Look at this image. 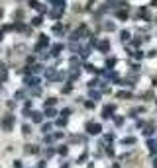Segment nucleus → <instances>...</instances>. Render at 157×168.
<instances>
[{
    "mask_svg": "<svg viewBox=\"0 0 157 168\" xmlns=\"http://www.w3.org/2000/svg\"><path fill=\"white\" fill-rule=\"evenodd\" d=\"M53 141H55V139H53V135H49V133H47L45 137H43V143H45V145H51Z\"/></svg>",
    "mask_w": 157,
    "mask_h": 168,
    "instance_id": "obj_41",
    "label": "nucleus"
},
{
    "mask_svg": "<svg viewBox=\"0 0 157 168\" xmlns=\"http://www.w3.org/2000/svg\"><path fill=\"white\" fill-rule=\"evenodd\" d=\"M2 39H4V31H2V29H0V41H2Z\"/></svg>",
    "mask_w": 157,
    "mask_h": 168,
    "instance_id": "obj_54",
    "label": "nucleus"
},
{
    "mask_svg": "<svg viewBox=\"0 0 157 168\" xmlns=\"http://www.w3.org/2000/svg\"><path fill=\"white\" fill-rule=\"evenodd\" d=\"M45 47H49V37L45 35V33H41L38 37V45H35V53H41Z\"/></svg>",
    "mask_w": 157,
    "mask_h": 168,
    "instance_id": "obj_3",
    "label": "nucleus"
},
{
    "mask_svg": "<svg viewBox=\"0 0 157 168\" xmlns=\"http://www.w3.org/2000/svg\"><path fill=\"white\" fill-rule=\"evenodd\" d=\"M28 4H29V8H33V10H38L39 6H41V2H38V0H28Z\"/></svg>",
    "mask_w": 157,
    "mask_h": 168,
    "instance_id": "obj_37",
    "label": "nucleus"
},
{
    "mask_svg": "<svg viewBox=\"0 0 157 168\" xmlns=\"http://www.w3.org/2000/svg\"><path fill=\"white\" fill-rule=\"evenodd\" d=\"M116 16H118L120 22H126V20H128V10H118V12H116Z\"/></svg>",
    "mask_w": 157,
    "mask_h": 168,
    "instance_id": "obj_22",
    "label": "nucleus"
},
{
    "mask_svg": "<svg viewBox=\"0 0 157 168\" xmlns=\"http://www.w3.org/2000/svg\"><path fill=\"white\" fill-rule=\"evenodd\" d=\"M61 168H69V164H63V166H61Z\"/></svg>",
    "mask_w": 157,
    "mask_h": 168,
    "instance_id": "obj_56",
    "label": "nucleus"
},
{
    "mask_svg": "<svg viewBox=\"0 0 157 168\" xmlns=\"http://www.w3.org/2000/svg\"><path fill=\"white\" fill-rule=\"evenodd\" d=\"M63 137H65V133H63V131H55V133H53V139H55V141L63 139Z\"/></svg>",
    "mask_w": 157,
    "mask_h": 168,
    "instance_id": "obj_45",
    "label": "nucleus"
},
{
    "mask_svg": "<svg viewBox=\"0 0 157 168\" xmlns=\"http://www.w3.org/2000/svg\"><path fill=\"white\" fill-rule=\"evenodd\" d=\"M132 45L136 47V49H138V47L142 45V39H132Z\"/></svg>",
    "mask_w": 157,
    "mask_h": 168,
    "instance_id": "obj_51",
    "label": "nucleus"
},
{
    "mask_svg": "<svg viewBox=\"0 0 157 168\" xmlns=\"http://www.w3.org/2000/svg\"><path fill=\"white\" fill-rule=\"evenodd\" d=\"M102 28H104V31H114L116 23L114 22H104V23H102Z\"/></svg>",
    "mask_w": 157,
    "mask_h": 168,
    "instance_id": "obj_23",
    "label": "nucleus"
},
{
    "mask_svg": "<svg viewBox=\"0 0 157 168\" xmlns=\"http://www.w3.org/2000/svg\"><path fill=\"white\" fill-rule=\"evenodd\" d=\"M38 12H39V14H47V6H45V4H41V6H39V8H38Z\"/></svg>",
    "mask_w": 157,
    "mask_h": 168,
    "instance_id": "obj_46",
    "label": "nucleus"
},
{
    "mask_svg": "<svg viewBox=\"0 0 157 168\" xmlns=\"http://www.w3.org/2000/svg\"><path fill=\"white\" fill-rule=\"evenodd\" d=\"M32 26H33V28H39V26H43V16H35V18L32 20Z\"/></svg>",
    "mask_w": 157,
    "mask_h": 168,
    "instance_id": "obj_24",
    "label": "nucleus"
},
{
    "mask_svg": "<svg viewBox=\"0 0 157 168\" xmlns=\"http://www.w3.org/2000/svg\"><path fill=\"white\" fill-rule=\"evenodd\" d=\"M69 66H71V70H79V66H81V59H79V57H71V59H69Z\"/></svg>",
    "mask_w": 157,
    "mask_h": 168,
    "instance_id": "obj_13",
    "label": "nucleus"
},
{
    "mask_svg": "<svg viewBox=\"0 0 157 168\" xmlns=\"http://www.w3.org/2000/svg\"><path fill=\"white\" fill-rule=\"evenodd\" d=\"M12 166H14V168H24V162H22V160H14Z\"/></svg>",
    "mask_w": 157,
    "mask_h": 168,
    "instance_id": "obj_49",
    "label": "nucleus"
},
{
    "mask_svg": "<svg viewBox=\"0 0 157 168\" xmlns=\"http://www.w3.org/2000/svg\"><path fill=\"white\" fill-rule=\"evenodd\" d=\"M45 70V66L41 65V63H35V65H32V75H39V72H43Z\"/></svg>",
    "mask_w": 157,
    "mask_h": 168,
    "instance_id": "obj_18",
    "label": "nucleus"
},
{
    "mask_svg": "<svg viewBox=\"0 0 157 168\" xmlns=\"http://www.w3.org/2000/svg\"><path fill=\"white\" fill-rule=\"evenodd\" d=\"M145 55H147V57H149V59H153V57H155V55H157V51H155V49H149V51H147V53H145Z\"/></svg>",
    "mask_w": 157,
    "mask_h": 168,
    "instance_id": "obj_50",
    "label": "nucleus"
},
{
    "mask_svg": "<svg viewBox=\"0 0 157 168\" xmlns=\"http://www.w3.org/2000/svg\"><path fill=\"white\" fill-rule=\"evenodd\" d=\"M16 31H20V33H29V31H32V28H29V26H26V23H22V22H16Z\"/></svg>",
    "mask_w": 157,
    "mask_h": 168,
    "instance_id": "obj_14",
    "label": "nucleus"
},
{
    "mask_svg": "<svg viewBox=\"0 0 157 168\" xmlns=\"http://www.w3.org/2000/svg\"><path fill=\"white\" fill-rule=\"evenodd\" d=\"M43 115L49 117V119H53V117L59 115V112H57V107H45V110H43Z\"/></svg>",
    "mask_w": 157,
    "mask_h": 168,
    "instance_id": "obj_12",
    "label": "nucleus"
},
{
    "mask_svg": "<svg viewBox=\"0 0 157 168\" xmlns=\"http://www.w3.org/2000/svg\"><path fill=\"white\" fill-rule=\"evenodd\" d=\"M55 104H57V98H47L45 100V107H55Z\"/></svg>",
    "mask_w": 157,
    "mask_h": 168,
    "instance_id": "obj_36",
    "label": "nucleus"
},
{
    "mask_svg": "<svg viewBox=\"0 0 157 168\" xmlns=\"http://www.w3.org/2000/svg\"><path fill=\"white\" fill-rule=\"evenodd\" d=\"M130 39H132V33H130L128 29H122V31H120V41H122V43H128Z\"/></svg>",
    "mask_w": 157,
    "mask_h": 168,
    "instance_id": "obj_15",
    "label": "nucleus"
},
{
    "mask_svg": "<svg viewBox=\"0 0 157 168\" xmlns=\"http://www.w3.org/2000/svg\"><path fill=\"white\" fill-rule=\"evenodd\" d=\"M88 98H91L92 102H98V100H100V92H96V90H91V92H88Z\"/></svg>",
    "mask_w": 157,
    "mask_h": 168,
    "instance_id": "obj_28",
    "label": "nucleus"
},
{
    "mask_svg": "<svg viewBox=\"0 0 157 168\" xmlns=\"http://www.w3.org/2000/svg\"><path fill=\"white\" fill-rule=\"evenodd\" d=\"M63 49H65V47H63V43H55V45H51V51H49V55H51V57H59Z\"/></svg>",
    "mask_w": 157,
    "mask_h": 168,
    "instance_id": "obj_7",
    "label": "nucleus"
},
{
    "mask_svg": "<svg viewBox=\"0 0 157 168\" xmlns=\"http://www.w3.org/2000/svg\"><path fill=\"white\" fill-rule=\"evenodd\" d=\"M6 106H8L10 110H14V107H16V100H8V102H6Z\"/></svg>",
    "mask_w": 157,
    "mask_h": 168,
    "instance_id": "obj_47",
    "label": "nucleus"
},
{
    "mask_svg": "<svg viewBox=\"0 0 157 168\" xmlns=\"http://www.w3.org/2000/svg\"><path fill=\"white\" fill-rule=\"evenodd\" d=\"M51 31L53 33H55V35H63V26H61V23H53V28H51Z\"/></svg>",
    "mask_w": 157,
    "mask_h": 168,
    "instance_id": "obj_20",
    "label": "nucleus"
},
{
    "mask_svg": "<svg viewBox=\"0 0 157 168\" xmlns=\"http://www.w3.org/2000/svg\"><path fill=\"white\" fill-rule=\"evenodd\" d=\"M71 113H73V110H71V107H63L61 112H59V115H61V117H69Z\"/></svg>",
    "mask_w": 157,
    "mask_h": 168,
    "instance_id": "obj_33",
    "label": "nucleus"
},
{
    "mask_svg": "<svg viewBox=\"0 0 157 168\" xmlns=\"http://www.w3.org/2000/svg\"><path fill=\"white\" fill-rule=\"evenodd\" d=\"M53 154H57V149H45V156L47 159H51Z\"/></svg>",
    "mask_w": 157,
    "mask_h": 168,
    "instance_id": "obj_42",
    "label": "nucleus"
},
{
    "mask_svg": "<svg viewBox=\"0 0 157 168\" xmlns=\"http://www.w3.org/2000/svg\"><path fill=\"white\" fill-rule=\"evenodd\" d=\"M153 168H157V159H153Z\"/></svg>",
    "mask_w": 157,
    "mask_h": 168,
    "instance_id": "obj_55",
    "label": "nucleus"
},
{
    "mask_svg": "<svg viewBox=\"0 0 157 168\" xmlns=\"http://www.w3.org/2000/svg\"><path fill=\"white\" fill-rule=\"evenodd\" d=\"M24 153L26 154H39V153H41V149H39L38 145H26L24 147Z\"/></svg>",
    "mask_w": 157,
    "mask_h": 168,
    "instance_id": "obj_11",
    "label": "nucleus"
},
{
    "mask_svg": "<svg viewBox=\"0 0 157 168\" xmlns=\"http://www.w3.org/2000/svg\"><path fill=\"white\" fill-rule=\"evenodd\" d=\"M39 82H41V80L38 78V76H28V78L24 80V84H26V88H33V86H39Z\"/></svg>",
    "mask_w": 157,
    "mask_h": 168,
    "instance_id": "obj_5",
    "label": "nucleus"
},
{
    "mask_svg": "<svg viewBox=\"0 0 157 168\" xmlns=\"http://www.w3.org/2000/svg\"><path fill=\"white\" fill-rule=\"evenodd\" d=\"M51 129H53V123H45V121L41 123V133H43V135L51 133Z\"/></svg>",
    "mask_w": 157,
    "mask_h": 168,
    "instance_id": "obj_19",
    "label": "nucleus"
},
{
    "mask_svg": "<svg viewBox=\"0 0 157 168\" xmlns=\"http://www.w3.org/2000/svg\"><path fill=\"white\" fill-rule=\"evenodd\" d=\"M114 125H116V127H120V125H124V117H120V115H116V117H114Z\"/></svg>",
    "mask_w": 157,
    "mask_h": 168,
    "instance_id": "obj_39",
    "label": "nucleus"
},
{
    "mask_svg": "<svg viewBox=\"0 0 157 168\" xmlns=\"http://www.w3.org/2000/svg\"><path fill=\"white\" fill-rule=\"evenodd\" d=\"M29 94H32V96H41L43 88H41V86H33V88H29Z\"/></svg>",
    "mask_w": 157,
    "mask_h": 168,
    "instance_id": "obj_26",
    "label": "nucleus"
},
{
    "mask_svg": "<svg viewBox=\"0 0 157 168\" xmlns=\"http://www.w3.org/2000/svg\"><path fill=\"white\" fill-rule=\"evenodd\" d=\"M153 133H155V127L153 125H145L143 127V135L145 137H153Z\"/></svg>",
    "mask_w": 157,
    "mask_h": 168,
    "instance_id": "obj_21",
    "label": "nucleus"
},
{
    "mask_svg": "<svg viewBox=\"0 0 157 168\" xmlns=\"http://www.w3.org/2000/svg\"><path fill=\"white\" fill-rule=\"evenodd\" d=\"M24 98H26V90H18V92L14 94V100H16V102H22Z\"/></svg>",
    "mask_w": 157,
    "mask_h": 168,
    "instance_id": "obj_27",
    "label": "nucleus"
},
{
    "mask_svg": "<svg viewBox=\"0 0 157 168\" xmlns=\"http://www.w3.org/2000/svg\"><path fill=\"white\" fill-rule=\"evenodd\" d=\"M71 90H73V82H71V80H69V82H65V86H63V88H61V92H63V94H69V92H71Z\"/></svg>",
    "mask_w": 157,
    "mask_h": 168,
    "instance_id": "obj_30",
    "label": "nucleus"
},
{
    "mask_svg": "<svg viewBox=\"0 0 157 168\" xmlns=\"http://www.w3.org/2000/svg\"><path fill=\"white\" fill-rule=\"evenodd\" d=\"M85 106L88 107V110H92V107H94V102H88V100H86V102H85Z\"/></svg>",
    "mask_w": 157,
    "mask_h": 168,
    "instance_id": "obj_52",
    "label": "nucleus"
},
{
    "mask_svg": "<svg viewBox=\"0 0 157 168\" xmlns=\"http://www.w3.org/2000/svg\"><path fill=\"white\" fill-rule=\"evenodd\" d=\"M98 84H102V82H100V80H98V78H92V80H91V82L86 84V86H88V88H96V86H98Z\"/></svg>",
    "mask_w": 157,
    "mask_h": 168,
    "instance_id": "obj_38",
    "label": "nucleus"
},
{
    "mask_svg": "<svg viewBox=\"0 0 157 168\" xmlns=\"http://www.w3.org/2000/svg\"><path fill=\"white\" fill-rule=\"evenodd\" d=\"M147 150H149L151 154L157 153V141H155V139H147Z\"/></svg>",
    "mask_w": 157,
    "mask_h": 168,
    "instance_id": "obj_16",
    "label": "nucleus"
},
{
    "mask_svg": "<svg viewBox=\"0 0 157 168\" xmlns=\"http://www.w3.org/2000/svg\"><path fill=\"white\" fill-rule=\"evenodd\" d=\"M130 55L136 57V59H143V51H139V49H138V51H133V53H130Z\"/></svg>",
    "mask_w": 157,
    "mask_h": 168,
    "instance_id": "obj_44",
    "label": "nucleus"
},
{
    "mask_svg": "<svg viewBox=\"0 0 157 168\" xmlns=\"http://www.w3.org/2000/svg\"><path fill=\"white\" fill-rule=\"evenodd\" d=\"M57 154H61V156H67V154H69V149H67V145H61L57 149Z\"/></svg>",
    "mask_w": 157,
    "mask_h": 168,
    "instance_id": "obj_34",
    "label": "nucleus"
},
{
    "mask_svg": "<svg viewBox=\"0 0 157 168\" xmlns=\"http://www.w3.org/2000/svg\"><path fill=\"white\" fill-rule=\"evenodd\" d=\"M16 29V23H4V26H2V31H14Z\"/></svg>",
    "mask_w": 157,
    "mask_h": 168,
    "instance_id": "obj_31",
    "label": "nucleus"
},
{
    "mask_svg": "<svg viewBox=\"0 0 157 168\" xmlns=\"http://www.w3.org/2000/svg\"><path fill=\"white\" fill-rule=\"evenodd\" d=\"M85 70H86V72H96V66H94V65H88V63H86V65H85Z\"/></svg>",
    "mask_w": 157,
    "mask_h": 168,
    "instance_id": "obj_43",
    "label": "nucleus"
},
{
    "mask_svg": "<svg viewBox=\"0 0 157 168\" xmlns=\"http://www.w3.org/2000/svg\"><path fill=\"white\" fill-rule=\"evenodd\" d=\"M104 141L112 143V141H114V135H112V133H106V135H104Z\"/></svg>",
    "mask_w": 157,
    "mask_h": 168,
    "instance_id": "obj_48",
    "label": "nucleus"
},
{
    "mask_svg": "<svg viewBox=\"0 0 157 168\" xmlns=\"http://www.w3.org/2000/svg\"><path fill=\"white\" fill-rule=\"evenodd\" d=\"M22 135L24 137L32 135V125H29V123H24V125H22Z\"/></svg>",
    "mask_w": 157,
    "mask_h": 168,
    "instance_id": "obj_25",
    "label": "nucleus"
},
{
    "mask_svg": "<svg viewBox=\"0 0 157 168\" xmlns=\"http://www.w3.org/2000/svg\"><path fill=\"white\" fill-rule=\"evenodd\" d=\"M116 96L122 100H132V92H128V90H118L116 92Z\"/></svg>",
    "mask_w": 157,
    "mask_h": 168,
    "instance_id": "obj_17",
    "label": "nucleus"
},
{
    "mask_svg": "<svg viewBox=\"0 0 157 168\" xmlns=\"http://www.w3.org/2000/svg\"><path fill=\"white\" fill-rule=\"evenodd\" d=\"M43 72H45V78L47 80H57V70L53 69V66H47Z\"/></svg>",
    "mask_w": 157,
    "mask_h": 168,
    "instance_id": "obj_9",
    "label": "nucleus"
},
{
    "mask_svg": "<svg viewBox=\"0 0 157 168\" xmlns=\"http://www.w3.org/2000/svg\"><path fill=\"white\" fill-rule=\"evenodd\" d=\"M43 113L41 112H29V119H32L33 123H43Z\"/></svg>",
    "mask_w": 157,
    "mask_h": 168,
    "instance_id": "obj_8",
    "label": "nucleus"
},
{
    "mask_svg": "<svg viewBox=\"0 0 157 168\" xmlns=\"http://www.w3.org/2000/svg\"><path fill=\"white\" fill-rule=\"evenodd\" d=\"M85 129H86V133H88V135H100V133H102V125H100V123H96V121H88Z\"/></svg>",
    "mask_w": 157,
    "mask_h": 168,
    "instance_id": "obj_2",
    "label": "nucleus"
},
{
    "mask_svg": "<svg viewBox=\"0 0 157 168\" xmlns=\"http://www.w3.org/2000/svg\"><path fill=\"white\" fill-rule=\"evenodd\" d=\"M49 18L55 20V22H57V20H61V18H63V10H61V8H53V10H49Z\"/></svg>",
    "mask_w": 157,
    "mask_h": 168,
    "instance_id": "obj_10",
    "label": "nucleus"
},
{
    "mask_svg": "<svg viewBox=\"0 0 157 168\" xmlns=\"http://www.w3.org/2000/svg\"><path fill=\"white\" fill-rule=\"evenodd\" d=\"M151 6H153V8H157V0H151Z\"/></svg>",
    "mask_w": 157,
    "mask_h": 168,
    "instance_id": "obj_53",
    "label": "nucleus"
},
{
    "mask_svg": "<svg viewBox=\"0 0 157 168\" xmlns=\"http://www.w3.org/2000/svg\"><path fill=\"white\" fill-rule=\"evenodd\" d=\"M114 112H116L114 104H106V106L102 107V117H104V119H110V117L114 115Z\"/></svg>",
    "mask_w": 157,
    "mask_h": 168,
    "instance_id": "obj_4",
    "label": "nucleus"
},
{
    "mask_svg": "<svg viewBox=\"0 0 157 168\" xmlns=\"http://www.w3.org/2000/svg\"><path fill=\"white\" fill-rule=\"evenodd\" d=\"M2 82H4V80H2V78H0V88H2Z\"/></svg>",
    "mask_w": 157,
    "mask_h": 168,
    "instance_id": "obj_58",
    "label": "nucleus"
},
{
    "mask_svg": "<svg viewBox=\"0 0 157 168\" xmlns=\"http://www.w3.org/2000/svg\"><path fill=\"white\" fill-rule=\"evenodd\" d=\"M114 65H116V59H108V61H106V69L108 70L114 69Z\"/></svg>",
    "mask_w": 157,
    "mask_h": 168,
    "instance_id": "obj_40",
    "label": "nucleus"
},
{
    "mask_svg": "<svg viewBox=\"0 0 157 168\" xmlns=\"http://www.w3.org/2000/svg\"><path fill=\"white\" fill-rule=\"evenodd\" d=\"M96 49H98L100 53H110V41H108V39H102V41H98Z\"/></svg>",
    "mask_w": 157,
    "mask_h": 168,
    "instance_id": "obj_6",
    "label": "nucleus"
},
{
    "mask_svg": "<svg viewBox=\"0 0 157 168\" xmlns=\"http://www.w3.org/2000/svg\"><path fill=\"white\" fill-rule=\"evenodd\" d=\"M120 143H122V145H136V137H124Z\"/></svg>",
    "mask_w": 157,
    "mask_h": 168,
    "instance_id": "obj_29",
    "label": "nucleus"
},
{
    "mask_svg": "<svg viewBox=\"0 0 157 168\" xmlns=\"http://www.w3.org/2000/svg\"><path fill=\"white\" fill-rule=\"evenodd\" d=\"M47 2H51V4H55V0H47Z\"/></svg>",
    "mask_w": 157,
    "mask_h": 168,
    "instance_id": "obj_59",
    "label": "nucleus"
},
{
    "mask_svg": "<svg viewBox=\"0 0 157 168\" xmlns=\"http://www.w3.org/2000/svg\"><path fill=\"white\" fill-rule=\"evenodd\" d=\"M14 123H16V117L12 115V113H6V115L0 119V127H2L6 133H10V131L14 129Z\"/></svg>",
    "mask_w": 157,
    "mask_h": 168,
    "instance_id": "obj_1",
    "label": "nucleus"
},
{
    "mask_svg": "<svg viewBox=\"0 0 157 168\" xmlns=\"http://www.w3.org/2000/svg\"><path fill=\"white\" fill-rule=\"evenodd\" d=\"M55 125L57 127H65L67 125V117H57V119H55Z\"/></svg>",
    "mask_w": 157,
    "mask_h": 168,
    "instance_id": "obj_35",
    "label": "nucleus"
},
{
    "mask_svg": "<svg viewBox=\"0 0 157 168\" xmlns=\"http://www.w3.org/2000/svg\"><path fill=\"white\" fill-rule=\"evenodd\" d=\"M112 168H120V164H114V166H112Z\"/></svg>",
    "mask_w": 157,
    "mask_h": 168,
    "instance_id": "obj_57",
    "label": "nucleus"
},
{
    "mask_svg": "<svg viewBox=\"0 0 157 168\" xmlns=\"http://www.w3.org/2000/svg\"><path fill=\"white\" fill-rule=\"evenodd\" d=\"M6 76H8V69H6V65H0V78L6 80Z\"/></svg>",
    "mask_w": 157,
    "mask_h": 168,
    "instance_id": "obj_32",
    "label": "nucleus"
}]
</instances>
